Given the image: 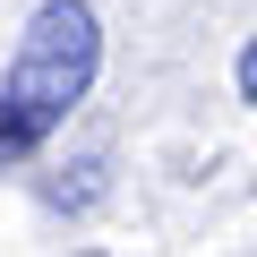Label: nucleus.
Listing matches in <instances>:
<instances>
[{"instance_id": "nucleus-1", "label": "nucleus", "mask_w": 257, "mask_h": 257, "mask_svg": "<svg viewBox=\"0 0 257 257\" xmlns=\"http://www.w3.org/2000/svg\"><path fill=\"white\" fill-rule=\"evenodd\" d=\"M94 69H103L94 0H43V9L26 18V35H18V60H9V77H0V103H9L35 138H52V128L86 103Z\"/></svg>"}, {"instance_id": "nucleus-2", "label": "nucleus", "mask_w": 257, "mask_h": 257, "mask_svg": "<svg viewBox=\"0 0 257 257\" xmlns=\"http://www.w3.org/2000/svg\"><path fill=\"white\" fill-rule=\"evenodd\" d=\"M69 172H77V180H43V197H52V206H94V197H103V155H77Z\"/></svg>"}, {"instance_id": "nucleus-3", "label": "nucleus", "mask_w": 257, "mask_h": 257, "mask_svg": "<svg viewBox=\"0 0 257 257\" xmlns=\"http://www.w3.org/2000/svg\"><path fill=\"white\" fill-rule=\"evenodd\" d=\"M35 146H43V138H35V128H26V120H18L9 103H0V172H9V163H26Z\"/></svg>"}, {"instance_id": "nucleus-4", "label": "nucleus", "mask_w": 257, "mask_h": 257, "mask_svg": "<svg viewBox=\"0 0 257 257\" xmlns=\"http://www.w3.org/2000/svg\"><path fill=\"white\" fill-rule=\"evenodd\" d=\"M231 77H240V103H257V35L240 43V69H231Z\"/></svg>"}, {"instance_id": "nucleus-5", "label": "nucleus", "mask_w": 257, "mask_h": 257, "mask_svg": "<svg viewBox=\"0 0 257 257\" xmlns=\"http://www.w3.org/2000/svg\"><path fill=\"white\" fill-rule=\"evenodd\" d=\"M86 257H103V248H86Z\"/></svg>"}]
</instances>
